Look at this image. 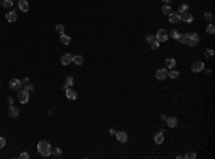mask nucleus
<instances>
[{"mask_svg": "<svg viewBox=\"0 0 215 159\" xmlns=\"http://www.w3.org/2000/svg\"><path fill=\"white\" fill-rule=\"evenodd\" d=\"M184 43H185L187 46H189V47H195V46H198V43H199V34H198V33H194V32H191V33H185Z\"/></svg>", "mask_w": 215, "mask_h": 159, "instance_id": "nucleus-1", "label": "nucleus"}, {"mask_svg": "<svg viewBox=\"0 0 215 159\" xmlns=\"http://www.w3.org/2000/svg\"><path fill=\"white\" fill-rule=\"evenodd\" d=\"M37 152H39L42 156H45V158L50 156V155H52V146H50V144L46 142V141H40V142L37 144Z\"/></svg>", "mask_w": 215, "mask_h": 159, "instance_id": "nucleus-2", "label": "nucleus"}, {"mask_svg": "<svg viewBox=\"0 0 215 159\" xmlns=\"http://www.w3.org/2000/svg\"><path fill=\"white\" fill-rule=\"evenodd\" d=\"M168 37H169V32H168L166 29H159V30L156 32V36H155V39H156L159 43H161V42H166Z\"/></svg>", "mask_w": 215, "mask_h": 159, "instance_id": "nucleus-3", "label": "nucleus"}, {"mask_svg": "<svg viewBox=\"0 0 215 159\" xmlns=\"http://www.w3.org/2000/svg\"><path fill=\"white\" fill-rule=\"evenodd\" d=\"M9 86H10L11 90L19 92V90L23 88V83H22V80H19V79H11V80L9 82Z\"/></svg>", "mask_w": 215, "mask_h": 159, "instance_id": "nucleus-4", "label": "nucleus"}, {"mask_svg": "<svg viewBox=\"0 0 215 159\" xmlns=\"http://www.w3.org/2000/svg\"><path fill=\"white\" fill-rule=\"evenodd\" d=\"M204 69H205V65H204L202 60H195V62L192 63V66H191V70H192L194 73H198V72H201V70H204Z\"/></svg>", "mask_w": 215, "mask_h": 159, "instance_id": "nucleus-5", "label": "nucleus"}, {"mask_svg": "<svg viewBox=\"0 0 215 159\" xmlns=\"http://www.w3.org/2000/svg\"><path fill=\"white\" fill-rule=\"evenodd\" d=\"M17 98H19L20 103L26 105V103L29 102V92H26L24 89H20V90L17 92Z\"/></svg>", "mask_w": 215, "mask_h": 159, "instance_id": "nucleus-6", "label": "nucleus"}, {"mask_svg": "<svg viewBox=\"0 0 215 159\" xmlns=\"http://www.w3.org/2000/svg\"><path fill=\"white\" fill-rule=\"evenodd\" d=\"M155 77L158 80H165L168 77V69H158L155 72Z\"/></svg>", "mask_w": 215, "mask_h": 159, "instance_id": "nucleus-7", "label": "nucleus"}, {"mask_svg": "<svg viewBox=\"0 0 215 159\" xmlns=\"http://www.w3.org/2000/svg\"><path fill=\"white\" fill-rule=\"evenodd\" d=\"M181 20H184V23H192L194 16L189 11H184V13H181Z\"/></svg>", "mask_w": 215, "mask_h": 159, "instance_id": "nucleus-8", "label": "nucleus"}, {"mask_svg": "<svg viewBox=\"0 0 215 159\" xmlns=\"http://www.w3.org/2000/svg\"><path fill=\"white\" fill-rule=\"evenodd\" d=\"M72 60H73V56H72L70 53H65V55L62 56V59H60V63H62L63 66H68L69 63H72Z\"/></svg>", "mask_w": 215, "mask_h": 159, "instance_id": "nucleus-9", "label": "nucleus"}, {"mask_svg": "<svg viewBox=\"0 0 215 159\" xmlns=\"http://www.w3.org/2000/svg\"><path fill=\"white\" fill-rule=\"evenodd\" d=\"M66 98L70 99V100H76V99H78V93H76V90L72 89V88H68V89H66Z\"/></svg>", "mask_w": 215, "mask_h": 159, "instance_id": "nucleus-10", "label": "nucleus"}, {"mask_svg": "<svg viewBox=\"0 0 215 159\" xmlns=\"http://www.w3.org/2000/svg\"><path fill=\"white\" fill-rule=\"evenodd\" d=\"M115 136H116V139H118L119 142H122V144H125V142L128 141V133L123 132V131H120V132H115Z\"/></svg>", "mask_w": 215, "mask_h": 159, "instance_id": "nucleus-11", "label": "nucleus"}, {"mask_svg": "<svg viewBox=\"0 0 215 159\" xmlns=\"http://www.w3.org/2000/svg\"><path fill=\"white\" fill-rule=\"evenodd\" d=\"M6 19H7V22H9V23H13V22H16V20H17V11H14V10L11 9V11H7V14H6Z\"/></svg>", "mask_w": 215, "mask_h": 159, "instance_id": "nucleus-12", "label": "nucleus"}, {"mask_svg": "<svg viewBox=\"0 0 215 159\" xmlns=\"http://www.w3.org/2000/svg\"><path fill=\"white\" fill-rule=\"evenodd\" d=\"M169 22L172 23V24H176V23H179L181 22V13H171L169 14Z\"/></svg>", "mask_w": 215, "mask_h": 159, "instance_id": "nucleus-13", "label": "nucleus"}, {"mask_svg": "<svg viewBox=\"0 0 215 159\" xmlns=\"http://www.w3.org/2000/svg\"><path fill=\"white\" fill-rule=\"evenodd\" d=\"M7 113H9V116H11V118H17L20 112H19V109H17L16 106L10 105V106H9V109H7Z\"/></svg>", "mask_w": 215, "mask_h": 159, "instance_id": "nucleus-14", "label": "nucleus"}, {"mask_svg": "<svg viewBox=\"0 0 215 159\" xmlns=\"http://www.w3.org/2000/svg\"><path fill=\"white\" fill-rule=\"evenodd\" d=\"M165 122H166V125H168L169 128H172V129L178 126V119H176V118H166Z\"/></svg>", "mask_w": 215, "mask_h": 159, "instance_id": "nucleus-15", "label": "nucleus"}, {"mask_svg": "<svg viewBox=\"0 0 215 159\" xmlns=\"http://www.w3.org/2000/svg\"><path fill=\"white\" fill-rule=\"evenodd\" d=\"M165 66H166V69H174V67L176 66V60H175L174 57H168V59L165 60Z\"/></svg>", "mask_w": 215, "mask_h": 159, "instance_id": "nucleus-16", "label": "nucleus"}, {"mask_svg": "<svg viewBox=\"0 0 215 159\" xmlns=\"http://www.w3.org/2000/svg\"><path fill=\"white\" fill-rule=\"evenodd\" d=\"M153 141H155V144L161 145V144L164 142V132H162V131H161V132H156V133L153 135Z\"/></svg>", "mask_w": 215, "mask_h": 159, "instance_id": "nucleus-17", "label": "nucleus"}, {"mask_svg": "<svg viewBox=\"0 0 215 159\" xmlns=\"http://www.w3.org/2000/svg\"><path fill=\"white\" fill-rule=\"evenodd\" d=\"M19 9L22 10V11H29V3L26 1V0H19Z\"/></svg>", "mask_w": 215, "mask_h": 159, "instance_id": "nucleus-18", "label": "nucleus"}, {"mask_svg": "<svg viewBox=\"0 0 215 159\" xmlns=\"http://www.w3.org/2000/svg\"><path fill=\"white\" fill-rule=\"evenodd\" d=\"M161 11H162V14H166V16H169V14L172 13V7H171L169 4H164V6L161 7Z\"/></svg>", "mask_w": 215, "mask_h": 159, "instance_id": "nucleus-19", "label": "nucleus"}, {"mask_svg": "<svg viewBox=\"0 0 215 159\" xmlns=\"http://www.w3.org/2000/svg\"><path fill=\"white\" fill-rule=\"evenodd\" d=\"M70 42H72V39H70V36H68V34H60V43L62 44H70Z\"/></svg>", "mask_w": 215, "mask_h": 159, "instance_id": "nucleus-20", "label": "nucleus"}, {"mask_svg": "<svg viewBox=\"0 0 215 159\" xmlns=\"http://www.w3.org/2000/svg\"><path fill=\"white\" fill-rule=\"evenodd\" d=\"M75 65H78V66H80L82 63H83V56L82 55H78V56H73V60H72Z\"/></svg>", "mask_w": 215, "mask_h": 159, "instance_id": "nucleus-21", "label": "nucleus"}, {"mask_svg": "<svg viewBox=\"0 0 215 159\" xmlns=\"http://www.w3.org/2000/svg\"><path fill=\"white\" fill-rule=\"evenodd\" d=\"M1 6L4 9H10L13 7V0H1Z\"/></svg>", "mask_w": 215, "mask_h": 159, "instance_id": "nucleus-22", "label": "nucleus"}, {"mask_svg": "<svg viewBox=\"0 0 215 159\" xmlns=\"http://www.w3.org/2000/svg\"><path fill=\"white\" fill-rule=\"evenodd\" d=\"M207 33H208V34H215L214 23H208V26H207Z\"/></svg>", "mask_w": 215, "mask_h": 159, "instance_id": "nucleus-23", "label": "nucleus"}, {"mask_svg": "<svg viewBox=\"0 0 215 159\" xmlns=\"http://www.w3.org/2000/svg\"><path fill=\"white\" fill-rule=\"evenodd\" d=\"M204 19H205L207 22L212 23V22H214V14H212V13H210V11H207V13L204 14Z\"/></svg>", "mask_w": 215, "mask_h": 159, "instance_id": "nucleus-24", "label": "nucleus"}, {"mask_svg": "<svg viewBox=\"0 0 215 159\" xmlns=\"http://www.w3.org/2000/svg\"><path fill=\"white\" fill-rule=\"evenodd\" d=\"M168 76H169L171 79H178V77H179V72H178V70H171V72L168 73Z\"/></svg>", "mask_w": 215, "mask_h": 159, "instance_id": "nucleus-25", "label": "nucleus"}, {"mask_svg": "<svg viewBox=\"0 0 215 159\" xmlns=\"http://www.w3.org/2000/svg\"><path fill=\"white\" fill-rule=\"evenodd\" d=\"M187 10H188V4H187V3L179 4V7H178V13H184V11H187Z\"/></svg>", "mask_w": 215, "mask_h": 159, "instance_id": "nucleus-26", "label": "nucleus"}, {"mask_svg": "<svg viewBox=\"0 0 215 159\" xmlns=\"http://www.w3.org/2000/svg\"><path fill=\"white\" fill-rule=\"evenodd\" d=\"M23 89H24L26 92H33V90H34V86L29 82V83H24V88H23Z\"/></svg>", "mask_w": 215, "mask_h": 159, "instance_id": "nucleus-27", "label": "nucleus"}, {"mask_svg": "<svg viewBox=\"0 0 215 159\" xmlns=\"http://www.w3.org/2000/svg\"><path fill=\"white\" fill-rule=\"evenodd\" d=\"M149 46H151V47H152L153 50H156V49L159 47V42H158L156 39H153V40H152V42L149 43Z\"/></svg>", "mask_w": 215, "mask_h": 159, "instance_id": "nucleus-28", "label": "nucleus"}, {"mask_svg": "<svg viewBox=\"0 0 215 159\" xmlns=\"http://www.w3.org/2000/svg\"><path fill=\"white\" fill-rule=\"evenodd\" d=\"M73 83H75V80H73V77H70V76H69V77H66V83H65V85H66L68 88H70V86H73Z\"/></svg>", "mask_w": 215, "mask_h": 159, "instance_id": "nucleus-29", "label": "nucleus"}, {"mask_svg": "<svg viewBox=\"0 0 215 159\" xmlns=\"http://www.w3.org/2000/svg\"><path fill=\"white\" fill-rule=\"evenodd\" d=\"M185 158L187 159H195L197 158V154H195V152H187V154H185Z\"/></svg>", "mask_w": 215, "mask_h": 159, "instance_id": "nucleus-30", "label": "nucleus"}, {"mask_svg": "<svg viewBox=\"0 0 215 159\" xmlns=\"http://www.w3.org/2000/svg\"><path fill=\"white\" fill-rule=\"evenodd\" d=\"M56 32H59L60 34H63V33H65V26H63V24H57V26H56Z\"/></svg>", "mask_w": 215, "mask_h": 159, "instance_id": "nucleus-31", "label": "nucleus"}, {"mask_svg": "<svg viewBox=\"0 0 215 159\" xmlns=\"http://www.w3.org/2000/svg\"><path fill=\"white\" fill-rule=\"evenodd\" d=\"M169 34H171V36L174 37V39H176V40H178V37H179V34H181V33H179L178 30H172V32H171Z\"/></svg>", "mask_w": 215, "mask_h": 159, "instance_id": "nucleus-32", "label": "nucleus"}, {"mask_svg": "<svg viewBox=\"0 0 215 159\" xmlns=\"http://www.w3.org/2000/svg\"><path fill=\"white\" fill-rule=\"evenodd\" d=\"M205 56H207V57H212V56H214V50H212V49H207V50H205Z\"/></svg>", "mask_w": 215, "mask_h": 159, "instance_id": "nucleus-33", "label": "nucleus"}, {"mask_svg": "<svg viewBox=\"0 0 215 159\" xmlns=\"http://www.w3.org/2000/svg\"><path fill=\"white\" fill-rule=\"evenodd\" d=\"M52 154H53L55 156H59V155L62 154V149H60V148H56V149H53V151H52Z\"/></svg>", "mask_w": 215, "mask_h": 159, "instance_id": "nucleus-34", "label": "nucleus"}, {"mask_svg": "<svg viewBox=\"0 0 215 159\" xmlns=\"http://www.w3.org/2000/svg\"><path fill=\"white\" fill-rule=\"evenodd\" d=\"M153 39H155V36H152V34H146V36H145V40H146L148 43H151Z\"/></svg>", "mask_w": 215, "mask_h": 159, "instance_id": "nucleus-35", "label": "nucleus"}, {"mask_svg": "<svg viewBox=\"0 0 215 159\" xmlns=\"http://www.w3.org/2000/svg\"><path fill=\"white\" fill-rule=\"evenodd\" d=\"M4 145H6V139L0 136V149H3V148H4Z\"/></svg>", "mask_w": 215, "mask_h": 159, "instance_id": "nucleus-36", "label": "nucleus"}, {"mask_svg": "<svg viewBox=\"0 0 215 159\" xmlns=\"http://www.w3.org/2000/svg\"><path fill=\"white\" fill-rule=\"evenodd\" d=\"M20 158H22V159H29L30 156H29V154H27V152H22V154H20Z\"/></svg>", "mask_w": 215, "mask_h": 159, "instance_id": "nucleus-37", "label": "nucleus"}, {"mask_svg": "<svg viewBox=\"0 0 215 159\" xmlns=\"http://www.w3.org/2000/svg\"><path fill=\"white\" fill-rule=\"evenodd\" d=\"M23 83H29V77H24V79H23Z\"/></svg>", "mask_w": 215, "mask_h": 159, "instance_id": "nucleus-38", "label": "nucleus"}, {"mask_svg": "<svg viewBox=\"0 0 215 159\" xmlns=\"http://www.w3.org/2000/svg\"><path fill=\"white\" fill-rule=\"evenodd\" d=\"M162 1H164V3H165V4H168V3H169V1H171V0H162Z\"/></svg>", "mask_w": 215, "mask_h": 159, "instance_id": "nucleus-39", "label": "nucleus"}, {"mask_svg": "<svg viewBox=\"0 0 215 159\" xmlns=\"http://www.w3.org/2000/svg\"><path fill=\"white\" fill-rule=\"evenodd\" d=\"M0 1H1V0H0Z\"/></svg>", "mask_w": 215, "mask_h": 159, "instance_id": "nucleus-40", "label": "nucleus"}]
</instances>
